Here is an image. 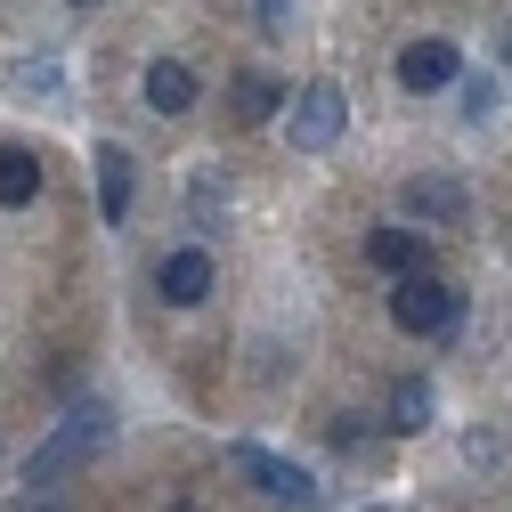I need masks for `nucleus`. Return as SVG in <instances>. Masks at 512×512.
<instances>
[{"label":"nucleus","instance_id":"obj_6","mask_svg":"<svg viewBox=\"0 0 512 512\" xmlns=\"http://www.w3.org/2000/svg\"><path fill=\"white\" fill-rule=\"evenodd\" d=\"M456 74H464L456 41H407V49H399V82H407V90H447Z\"/></svg>","mask_w":512,"mask_h":512},{"label":"nucleus","instance_id":"obj_14","mask_svg":"<svg viewBox=\"0 0 512 512\" xmlns=\"http://www.w3.org/2000/svg\"><path fill=\"white\" fill-rule=\"evenodd\" d=\"M277 98H293L277 74H236V98H228V106H236V122H269Z\"/></svg>","mask_w":512,"mask_h":512},{"label":"nucleus","instance_id":"obj_7","mask_svg":"<svg viewBox=\"0 0 512 512\" xmlns=\"http://www.w3.org/2000/svg\"><path fill=\"white\" fill-rule=\"evenodd\" d=\"M399 204H407V220H447V228H456L472 196H464V179H431V171H423V179L399 187Z\"/></svg>","mask_w":512,"mask_h":512},{"label":"nucleus","instance_id":"obj_2","mask_svg":"<svg viewBox=\"0 0 512 512\" xmlns=\"http://www.w3.org/2000/svg\"><path fill=\"white\" fill-rule=\"evenodd\" d=\"M456 317H464V293L447 285V277H399L391 285V326L399 334H456Z\"/></svg>","mask_w":512,"mask_h":512},{"label":"nucleus","instance_id":"obj_13","mask_svg":"<svg viewBox=\"0 0 512 512\" xmlns=\"http://www.w3.org/2000/svg\"><path fill=\"white\" fill-rule=\"evenodd\" d=\"M439 399H431V374H407L399 391H391V431H431Z\"/></svg>","mask_w":512,"mask_h":512},{"label":"nucleus","instance_id":"obj_10","mask_svg":"<svg viewBox=\"0 0 512 512\" xmlns=\"http://www.w3.org/2000/svg\"><path fill=\"white\" fill-rule=\"evenodd\" d=\"M98 212H106V228L131 220V155L122 147H98Z\"/></svg>","mask_w":512,"mask_h":512},{"label":"nucleus","instance_id":"obj_3","mask_svg":"<svg viewBox=\"0 0 512 512\" xmlns=\"http://www.w3.org/2000/svg\"><path fill=\"white\" fill-rule=\"evenodd\" d=\"M342 122H350L342 82H309V90H293V106H285V139H293V155H326V147L342 139Z\"/></svg>","mask_w":512,"mask_h":512},{"label":"nucleus","instance_id":"obj_18","mask_svg":"<svg viewBox=\"0 0 512 512\" xmlns=\"http://www.w3.org/2000/svg\"><path fill=\"white\" fill-rule=\"evenodd\" d=\"M261 25H269V33H285V25H293V0H261Z\"/></svg>","mask_w":512,"mask_h":512},{"label":"nucleus","instance_id":"obj_1","mask_svg":"<svg viewBox=\"0 0 512 512\" xmlns=\"http://www.w3.org/2000/svg\"><path fill=\"white\" fill-rule=\"evenodd\" d=\"M114 439V407H98V399H82L66 423H57L41 447H33V464H25V480L33 488H57V480H74L90 456H98V447Z\"/></svg>","mask_w":512,"mask_h":512},{"label":"nucleus","instance_id":"obj_17","mask_svg":"<svg viewBox=\"0 0 512 512\" xmlns=\"http://www.w3.org/2000/svg\"><path fill=\"white\" fill-rule=\"evenodd\" d=\"M464 464H504V439L496 431H464Z\"/></svg>","mask_w":512,"mask_h":512},{"label":"nucleus","instance_id":"obj_8","mask_svg":"<svg viewBox=\"0 0 512 512\" xmlns=\"http://www.w3.org/2000/svg\"><path fill=\"white\" fill-rule=\"evenodd\" d=\"M366 269H382V277H423V236H415V228H374V236H366Z\"/></svg>","mask_w":512,"mask_h":512},{"label":"nucleus","instance_id":"obj_11","mask_svg":"<svg viewBox=\"0 0 512 512\" xmlns=\"http://www.w3.org/2000/svg\"><path fill=\"white\" fill-rule=\"evenodd\" d=\"M9 90L17 98H41V106H57V98H66V57H17V66H9Z\"/></svg>","mask_w":512,"mask_h":512},{"label":"nucleus","instance_id":"obj_5","mask_svg":"<svg viewBox=\"0 0 512 512\" xmlns=\"http://www.w3.org/2000/svg\"><path fill=\"white\" fill-rule=\"evenodd\" d=\"M155 285H163L171 309H196V301L212 293V252H204V244H171L163 269H155Z\"/></svg>","mask_w":512,"mask_h":512},{"label":"nucleus","instance_id":"obj_15","mask_svg":"<svg viewBox=\"0 0 512 512\" xmlns=\"http://www.w3.org/2000/svg\"><path fill=\"white\" fill-rule=\"evenodd\" d=\"M220 220H228V179H220V171H204V179H196V228L212 236Z\"/></svg>","mask_w":512,"mask_h":512},{"label":"nucleus","instance_id":"obj_16","mask_svg":"<svg viewBox=\"0 0 512 512\" xmlns=\"http://www.w3.org/2000/svg\"><path fill=\"white\" fill-rule=\"evenodd\" d=\"M496 98H504V90H496V74H472V82H464V114H472V122H488V114H496Z\"/></svg>","mask_w":512,"mask_h":512},{"label":"nucleus","instance_id":"obj_4","mask_svg":"<svg viewBox=\"0 0 512 512\" xmlns=\"http://www.w3.org/2000/svg\"><path fill=\"white\" fill-rule=\"evenodd\" d=\"M228 464H236V480H252L261 496H277V504H317V480L301 472V464H285V456H269V447H228Z\"/></svg>","mask_w":512,"mask_h":512},{"label":"nucleus","instance_id":"obj_12","mask_svg":"<svg viewBox=\"0 0 512 512\" xmlns=\"http://www.w3.org/2000/svg\"><path fill=\"white\" fill-rule=\"evenodd\" d=\"M41 196V163L25 155V147H0V204H9V212H25Z\"/></svg>","mask_w":512,"mask_h":512},{"label":"nucleus","instance_id":"obj_9","mask_svg":"<svg viewBox=\"0 0 512 512\" xmlns=\"http://www.w3.org/2000/svg\"><path fill=\"white\" fill-rule=\"evenodd\" d=\"M147 106H155V114H187V106H196V66L155 57V66H147Z\"/></svg>","mask_w":512,"mask_h":512},{"label":"nucleus","instance_id":"obj_21","mask_svg":"<svg viewBox=\"0 0 512 512\" xmlns=\"http://www.w3.org/2000/svg\"><path fill=\"white\" fill-rule=\"evenodd\" d=\"M74 9H90V0H74Z\"/></svg>","mask_w":512,"mask_h":512},{"label":"nucleus","instance_id":"obj_20","mask_svg":"<svg viewBox=\"0 0 512 512\" xmlns=\"http://www.w3.org/2000/svg\"><path fill=\"white\" fill-rule=\"evenodd\" d=\"M504 57H512V25H504Z\"/></svg>","mask_w":512,"mask_h":512},{"label":"nucleus","instance_id":"obj_19","mask_svg":"<svg viewBox=\"0 0 512 512\" xmlns=\"http://www.w3.org/2000/svg\"><path fill=\"white\" fill-rule=\"evenodd\" d=\"M358 512H391V504H358Z\"/></svg>","mask_w":512,"mask_h":512}]
</instances>
